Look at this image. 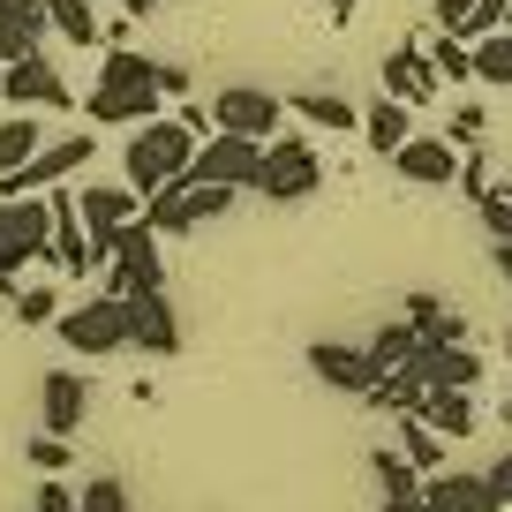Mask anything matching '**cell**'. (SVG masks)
I'll return each instance as SVG.
<instances>
[{"label": "cell", "instance_id": "cell-51", "mask_svg": "<svg viewBox=\"0 0 512 512\" xmlns=\"http://www.w3.org/2000/svg\"><path fill=\"white\" fill-rule=\"evenodd\" d=\"M505 31H512V16H505Z\"/></svg>", "mask_w": 512, "mask_h": 512}, {"label": "cell", "instance_id": "cell-34", "mask_svg": "<svg viewBox=\"0 0 512 512\" xmlns=\"http://www.w3.org/2000/svg\"><path fill=\"white\" fill-rule=\"evenodd\" d=\"M23 460H31L38 475H61V467H68V437H53V430H31V437H23Z\"/></svg>", "mask_w": 512, "mask_h": 512}, {"label": "cell", "instance_id": "cell-38", "mask_svg": "<svg viewBox=\"0 0 512 512\" xmlns=\"http://www.w3.org/2000/svg\"><path fill=\"white\" fill-rule=\"evenodd\" d=\"M475 211H482V226H490L497 241H512V196H505V189H490V196H482Z\"/></svg>", "mask_w": 512, "mask_h": 512}, {"label": "cell", "instance_id": "cell-52", "mask_svg": "<svg viewBox=\"0 0 512 512\" xmlns=\"http://www.w3.org/2000/svg\"><path fill=\"white\" fill-rule=\"evenodd\" d=\"M505 512H512V505H505Z\"/></svg>", "mask_w": 512, "mask_h": 512}, {"label": "cell", "instance_id": "cell-7", "mask_svg": "<svg viewBox=\"0 0 512 512\" xmlns=\"http://www.w3.org/2000/svg\"><path fill=\"white\" fill-rule=\"evenodd\" d=\"M166 287V256L151 219H128L113 226V264H106V294H159Z\"/></svg>", "mask_w": 512, "mask_h": 512}, {"label": "cell", "instance_id": "cell-22", "mask_svg": "<svg viewBox=\"0 0 512 512\" xmlns=\"http://www.w3.org/2000/svg\"><path fill=\"white\" fill-rule=\"evenodd\" d=\"M400 369H415L422 384H460V392H475L482 354H467V339L460 347H415V362H400Z\"/></svg>", "mask_w": 512, "mask_h": 512}, {"label": "cell", "instance_id": "cell-25", "mask_svg": "<svg viewBox=\"0 0 512 512\" xmlns=\"http://www.w3.org/2000/svg\"><path fill=\"white\" fill-rule=\"evenodd\" d=\"M287 113H302L309 128H332V136H347V128H362V106H347L339 91H294Z\"/></svg>", "mask_w": 512, "mask_h": 512}, {"label": "cell", "instance_id": "cell-14", "mask_svg": "<svg viewBox=\"0 0 512 512\" xmlns=\"http://www.w3.org/2000/svg\"><path fill=\"white\" fill-rule=\"evenodd\" d=\"M83 415H91V377H76V369H46V384H38V430L76 437Z\"/></svg>", "mask_w": 512, "mask_h": 512}, {"label": "cell", "instance_id": "cell-3", "mask_svg": "<svg viewBox=\"0 0 512 512\" xmlns=\"http://www.w3.org/2000/svg\"><path fill=\"white\" fill-rule=\"evenodd\" d=\"M31 256H53V204L46 196H0V294H16Z\"/></svg>", "mask_w": 512, "mask_h": 512}, {"label": "cell", "instance_id": "cell-36", "mask_svg": "<svg viewBox=\"0 0 512 512\" xmlns=\"http://www.w3.org/2000/svg\"><path fill=\"white\" fill-rule=\"evenodd\" d=\"M415 332H422V347H460V339H467V317H460V309H437V317H422Z\"/></svg>", "mask_w": 512, "mask_h": 512}, {"label": "cell", "instance_id": "cell-19", "mask_svg": "<svg viewBox=\"0 0 512 512\" xmlns=\"http://www.w3.org/2000/svg\"><path fill=\"white\" fill-rule=\"evenodd\" d=\"M76 211H83V226H91V234H113V226L144 219V196L121 189V181H91V189H76Z\"/></svg>", "mask_w": 512, "mask_h": 512}, {"label": "cell", "instance_id": "cell-37", "mask_svg": "<svg viewBox=\"0 0 512 512\" xmlns=\"http://www.w3.org/2000/svg\"><path fill=\"white\" fill-rule=\"evenodd\" d=\"M460 196H475V204L490 196V166H482V144H475V151H460Z\"/></svg>", "mask_w": 512, "mask_h": 512}, {"label": "cell", "instance_id": "cell-39", "mask_svg": "<svg viewBox=\"0 0 512 512\" xmlns=\"http://www.w3.org/2000/svg\"><path fill=\"white\" fill-rule=\"evenodd\" d=\"M452 144H460V151L482 144V106H452Z\"/></svg>", "mask_w": 512, "mask_h": 512}, {"label": "cell", "instance_id": "cell-49", "mask_svg": "<svg viewBox=\"0 0 512 512\" xmlns=\"http://www.w3.org/2000/svg\"><path fill=\"white\" fill-rule=\"evenodd\" d=\"M505 354H512V324H505Z\"/></svg>", "mask_w": 512, "mask_h": 512}, {"label": "cell", "instance_id": "cell-21", "mask_svg": "<svg viewBox=\"0 0 512 512\" xmlns=\"http://www.w3.org/2000/svg\"><path fill=\"white\" fill-rule=\"evenodd\" d=\"M384 91L407 98V106H430L437 98V68L422 46H400V53H384Z\"/></svg>", "mask_w": 512, "mask_h": 512}, {"label": "cell", "instance_id": "cell-26", "mask_svg": "<svg viewBox=\"0 0 512 512\" xmlns=\"http://www.w3.org/2000/svg\"><path fill=\"white\" fill-rule=\"evenodd\" d=\"M38 144H46V136H38V113H8V121H0V174L31 166Z\"/></svg>", "mask_w": 512, "mask_h": 512}, {"label": "cell", "instance_id": "cell-2", "mask_svg": "<svg viewBox=\"0 0 512 512\" xmlns=\"http://www.w3.org/2000/svg\"><path fill=\"white\" fill-rule=\"evenodd\" d=\"M196 136L181 113H159V121H144V128H128V151H121V174H128V189L136 196H159V189H174L181 174H189V159H196Z\"/></svg>", "mask_w": 512, "mask_h": 512}, {"label": "cell", "instance_id": "cell-12", "mask_svg": "<svg viewBox=\"0 0 512 512\" xmlns=\"http://www.w3.org/2000/svg\"><path fill=\"white\" fill-rule=\"evenodd\" d=\"M0 98H8V106H46V113H61L68 106V83H61V68L46 61V53H23V61H8L0 68Z\"/></svg>", "mask_w": 512, "mask_h": 512}, {"label": "cell", "instance_id": "cell-13", "mask_svg": "<svg viewBox=\"0 0 512 512\" xmlns=\"http://www.w3.org/2000/svg\"><path fill=\"white\" fill-rule=\"evenodd\" d=\"M309 377L332 384V392H354V400H362V392L384 377V369H377V354H369V347H347V339H317V347H309Z\"/></svg>", "mask_w": 512, "mask_h": 512}, {"label": "cell", "instance_id": "cell-45", "mask_svg": "<svg viewBox=\"0 0 512 512\" xmlns=\"http://www.w3.org/2000/svg\"><path fill=\"white\" fill-rule=\"evenodd\" d=\"M384 512H430V505H422V490H415V497H384Z\"/></svg>", "mask_w": 512, "mask_h": 512}, {"label": "cell", "instance_id": "cell-50", "mask_svg": "<svg viewBox=\"0 0 512 512\" xmlns=\"http://www.w3.org/2000/svg\"><path fill=\"white\" fill-rule=\"evenodd\" d=\"M505 196H512V174H505Z\"/></svg>", "mask_w": 512, "mask_h": 512}, {"label": "cell", "instance_id": "cell-47", "mask_svg": "<svg viewBox=\"0 0 512 512\" xmlns=\"http://www.w3.org/2000/svg\"><path fill=\"white\" fill-rule=\"evenodd\" d=\"M497 272H505V279H512V241H497Z\"/></svg>", "mask_w": 512, "mask_h": 512}, {"label": "cell", "instance_id": "cell-33", "mask_svg": "<svg viewBox=\"0 0 512 512\" xmlns=\"http://www.w3.org/2000/svg\"><path fill=\"white\" fill-rule=\"evenodd\" d=\"M76 505H83V512H128V482H121V475H91V482L76 490Z\"/></svg>", "mask_w": 512, "mask_h": 512}, {"label": "cell", "instance_id": "cell-23", "mask_svg": "<svg viewBox=\"0 0 512 512\" xmlns=\"http://www.w3.org/2000/svg\"><path fill=\"white\" fill-rule=\"evenodd\" d=\"M362 136H369V151H377V159H392V151H400L407 136H415V106L384 91L377 106H362Z\"/></svg>", "mask_w": 512, "mask_h": 512}, {"label": "cell", "instance_id": "cell-10", "mask_svg": "<svg viewBox=\"0 0 512 512\" xmlns=\"http://www.w3.org/2000/svg\"><path fill=\"white\" fill-rule=\"evenodd\" d=\"M91 136H61V144H38V159L31 166H16V174H0V196H46V189H61L68 174H83L91 166Z\"/></svg>", "mask_w": 512, "mask_h": 512}, {"label": "cell", "instance_id": "cell-5", "mask_svg": "<svg viewBox=\"0 0 512 512\" xmlns=\"http://www.w3.org/2000/svg\"><path fill=\"white\" fill-rule=\"evenodd\" d=\"M317 181H324L317 144H302V136H272L264 144V166H256V196L264 204H302V196H317Z\"/></svg>", "mask_w": 512, "mask_h": 512}, {"label": "cell", "instance_id": "cell-17", "mask_svg": "<svg viewBox=\"0 0 512 512\" xmlns=\"http://www.w3.org/2000/svg\"><path fill=\"white\" fill-rule=\"evenodd\" d=\"M46 204H53V264H61L68 279H83V272H91V241H83L76 196H68V189H46Z\"/></svg>", "mask_w": 512, "mask_h": 512}, {"label": "cell", "instance_id": "cell-11", "mask_svg": "<svg viewBox=\"0 0 512 512\" xmlns=\"http://www.w3.org/2000/svg\"><path fill=\"white\" fill-rule=\"evenodd\" d=\"M128 302V354H151V362H166V354H181V317L174 302L159 294H121Z\"/></svg>", "mask_w": 512, "mask_h": 512}, {"label": "cell", "instance_id": "cell-31", "mask_svg": "<svg viewBox=\"0 0 512 512\" xmlns=\"http://www.w3.org/2000/svg\"><path fill=\"white\" fill-rule=\"evenodd\" d=\"M415 347H422V332L415 324H377V339H369V354H377V369H400V362H415Z\"/></svg>", "mask_w": 512, "mask_h": 512}, {"label": "cell", "instance_id": "cell-15", "mask_svg": "<svg viewBox=\"0 0 512 512\" xmlns=\"http://www.w3.org/2000/svg\"><path fill=\"white\" fill-rule=\"evenodd\" d=\"M392 174L415 181V189H445V181H460V144L452 136H407L392 151Z\"/></svg>", "mask_w": 512, "mask_h": 512}, {"label": "cell", "instance_id": "cell-32", "mask_svg": "<svg viewBox=\"0 0 512 512\" xmlns=\"http://www.w3.org/2000/svg\"><path fill=\"white\" fill-rule=\"evenodd\" d=\"M422 53H430V68H437V76H452V83L475 76V46H467V38H452V31H437Z\"/></svg>", "mask_w": 512, "mask_h": 512}, {"label": "cell", "instance_id": "cell-27", "mask_svg": "<svg viewBox=\"0 0 512 512\" xmlns=\"http://www.w3.org/2000/svg\"><path fill=\"white\" fill-rule=\"evenodd\" d=\"M46 16L68 46H106V23L91 16V0H46Z\"/></svg>", "mask_w": 512, "mask_h": 512}, {"label": "cell", "instance_id": "cell-8", "mask_svg": "<svg viewBox=\"0 0 512 512\" xmlns=\"http://www.w3.org/2000/svg\"><path fill=\"white\" fill-rule=\"evenodd\" d=\"M279 121H287V98L256 91V83H226V91H211V128H226V136H256V144H272Z\"/></svg>", "mask_w": 512, "mask_h": 512}, {"label": "cell", "instance_id": "cell-6", "mask_svg": "<svg viewBox=\"0 0 512 512\" xmlns=\"http://www.w3.org/2000/svg\"><path fill=\"white\" fill-rule=\"evenodd\" d=\"M53 332H61L68 354H128V302L121 294H91V302L61 309Z\"/></svg>", "mask_w": 512, "mask_h": 512}, {"label": "cell", "instance_id": "cell-35", "mask_svg": "<svg viewBox=\"0 0 512 512\" xmlns=\"http://www.w3.org/2000/svg\"><path fill=\"white\" fill-rule=\"evenodd\" d=\"M8 309H16V324H53V317H61L53 287H16V294H8Z\"/></svg>", "mask_w": 512, "mask_h": 512}, {"label": "cell", "instance_id": "cell-46", "mask_svg": "<svg viewBox=\"0 0 512 512\" xmlns=\"http://www.w3.org/2000/svg\"><path fill=\"white\" fill-rule=\"evenodd\" d=\"M121 8L128 16H151V8H166V0H121Z\"/></svg>", "mask_w": 512, "mask_h": 512}, {"label": "cell", "instance_id": "cell-20", "mask_svg": "<svg viewBox=\"0 0 512 512\" xmlns=\"http://www.w3.org/2000/svg\"><path fill=\"white\" fill-rule=\"evenodd\" d=\"M422 505L430 512H505L490 497V475H422Z\"/></svg>", "mask_w": 512, "mask_h": 512}, {"label": "cell", "instance_id": "cell-1", "mask_svg": "<svg viewBox=\"0 0 512 512\" xmlns=\"http://www.w3.org/2000/svg\"><path fill=\"white\" fill-rule=\"evenodd\" d=\"M189 91V68H166L151 53H128V46H106L98 61V83H91V128H144L166 113V98Z\"/></svg>", "mask_w": 512, "mask_h": 512}, {"label": "cell", "instance_id": "cell-4", "mask_svg": "<svg viewBox=\"0 0 512 512\" xmlns=\"http://www.w3.org/2000/svg\"><path fill=\"white\" fill-rule=\"evenodd\" d=\"M234 196H241V189H219V181L181 174L174 189L144 196V219H151V234H204L211 219H226V204H234Z\"/></svg>", "mask_w": 512, "mask_h": 512}, {"label": "cell", "instance_id": "cell-28", "mask_svg": "<svg viewBox=\"0 0 512 512\" xmlns=\"http://www.w3.org/2000/svg\"><path fill=\"white\" fill-rule=\"evenodd\" d=\"M369 475H377V490H384V497H415V490H422V467L407 460V452H392V445L369 452Z\"/></svg>", "mask_w": 512, "mask_h": 512}, {"label": "cell", "instance_id": "cell-16", "mask_svg": "<svg viewBox=\"0 0 512 512\" xmlns=\"http://www.w3.org/2000/svg\"><path fill=\"white\" fill-rule=\"evenodd\" d=\"M422 422H430L445 445H460V437H475V422H482V407H475V392H460V384H430L422 392V407H415Z\"/></svg>", "mask_w": 512, "mask_h": 512}, {"label": "cell", "instance_id": "cell-24", "mask_svg": "<svg viewBox=\"0 0 512 512\" xmlns=\"http://www.w3.org/2000/svg\"><path fill=\"white\" fill-rule=\"evenodd\" d=\"M422 392H430V384H422L415 369H384V377L362 392V407H369V415H415Z\"/></svg>", "mask_w": 512, "mask_h": 512}, {"label": "cell", "instance_id": "cell-43", "mask_svg": "<svg viewBox=\"0 0 512 512\" xmlns=\"http://www.w3.org/2000/svg\"><path fill=\"white\" fill-rule=\"evenodd\" d=\"M437 309H445V302H437V294H407V324H422V317H437Z\"/></svg>", "mask_w": 512, "mask_h": 512}, {"label": "cell", "instance_id": "cell-40", "mask_svg": "<svg viewBox=\"0 0 512 512\" xmlns=\"http://www.w3.org/2000/svg\"><path fill=\"white\" fill-rule=\"evenodd\" d=\"M31 512H83V505H76V490H61V482H38Z\"/></svg>", "mask_w": 512, "mask_h": 512}, {"label": "cell", "instance_id": "cell-42", "mask_svg": "<svg viewBox=\"0 0 512 512\" xmlns=\"http://www.w3.org/2000/svg\"><path fill=\"white\" fill-rule=\"evenodd\" d=\"M505 16H512V0H475V38L482 31H505Z\"/></svg>", "mask_w": 512, "mask_h": 512}, {"label": "cell", "instance_id": "cell-41", "mask_svg": "<svg viewBox=\"0 0 512 512\" xmlns=\"http://www.w3.org/2000/svg\"><path fill=\"white\" fill-rule=\"evenodd\" d=\"M482 475H490V497H497V505H512V445L497 452V467H482Z\"/></svg>", "mask_w": 512, "mask_h": 512}, {"label": "cell", "instance_id": "cell-30", "mask_svg": "<svg viewBox=\"0 0 512 512\" xmlns=\"http://www.w3.org/2000/svg\"><path fill=\"white\" fill-rule=\"evenodd\" d=\"M475 46V83H512V31H482Z\"/></svg>", "mask_w": 512, "mask_h": 512}, {"label": "cell", "instance_id": "cell-48", "mask_svg": "<svg viewBox=\"0 0 512 512\" xmlns=\"http://www.w3.org/2000/svg\"><path fill=\"white\" fill-rule=\"evenodd\" d=\"M505 415H512V384H505Z\"/></svg>", "mask_w": 512, "mask_h": 512}, {"label": "cell", "instance_id": "cell-29", "mask_svg": "<svg viewBox=\"0 0 512 512\" xmlns=\"http://www.w3.org/2000/svg\"><path fill=\"white\" fill-rule=\"evenodd\" d=\"M392 422H400V452L422 467V475H437V467H445V437H437L422 415H392Z\"/></svg>", "mask_w": 512, "mask_h": 512}, {"label": "cell", "instance_id": "cell-18", "mask_svg": "<svg viewBox=\"0 0 512 512\" xmlns=\"http://www.w3.org/2000/svg\"><path fill=\"white\" fill-rule=\"evenodd\" d=\"M53 31L46 0H0V68L23 61V53H38V38Z\"/></svg>", "mask_w": 512, "mask_h": 512}, {"label": "cell", "instance_id": "cell-9", "mask_svg": "<svg viewBox=\"0 0 512 512\" xmlns=\"http://www.w3.org/2000/svg\"><path fill=\"white\" fill-rule=\"evenodd\" d=\"M256 166H264V144H256V136H226V128H211L204 144H196L189 174L219 181V189H256Z\"/></svg>", "mask_w": 512, "mask_h": 512}, {"label": "cell", "instance_id": "cell-44", "mask_svg": "<svg viewBox=\"0 0 512 512\" xmlns=\"http://www.w3.org/2000/svg\"><path fill=\"white\" fill-rule=\"evenodd\" d=\"M324 16H332V31H339V23H354V0H324Z\"/></svg>", "mask_w": 512, "mask_h": 512}]
</instances>
